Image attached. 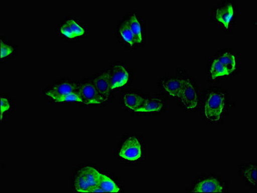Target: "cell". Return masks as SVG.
I'll list each match as a JSON object with an SVG mask.
<instances>
[{"instance_id":"6da1fadb","label":"cell","mask_w":257,"mask_h":193,"mask_svg":"<svg viewBox=\"0 0 257 193\" xmlns=\"http://www.w3.org/2000/svg\"><path fill=\"white\" fill-rule=\"evenodd\" d=\"M227 110V95L219 88H213L206 92L202 104V117L211 124H219Z\"/></svg>"},{"instance_id":"7a4b0ae2","label":"cell","mask_w":257,"mask_h":193,"mask_svg":"<svg viewBox=\"0 0 257 193\" xmlns=\"http://www.w3.org/2000/svg\"><path fill=\"white\" fill-rule=\"evenodd\" d=\"M238 58L233 52H222L213 59L208 68V74L211 79L231 76L236 71Z\"/></svg>"},{"instance_id":"3957f363","label":"cell","mask_w":257,"mask_h":193,"mask_svg":"<svg viewBox=\"0 0 257 193\" xmlns=\"http://www.w3.org/2000/svg\"><path fill=\"white\" fill-rule=\"evenodd\" d=\"M100 172L92 167L81 168L74 180L75 189L78 192H91L99 185Z\"/></svg>"},{"instance_id":"277c9868","label":"cell","mask_w":257,"mask_h":193,"mask_svg":"<svg viewBox=\"0 0 257 193\" xmlns=\"http://www.w3.org/2000/svg\"><path fill=\"white\" fill-rule=\"evenodd\" d=\"M182 107L188 113L194 112L200 106L199 94L192 79L185 78L180 99Z\"/></svg>"},{"instance_id":"5b68a950","label":"cell","mask_w":257,"mask_h":193,"mask_svg":"<svg viewBox=\"0 0 257 193\" xmlns=\"http://www.w3.org/2000/svg\"><path fill=\"white\" fill-rule=\"evenodd\" d=\"M119 155L123 160L135 162L143 156V146L142 140L136 136H131L125 140L120 147Z\"/></svg>"},{"instance_id":"8992f818","label":"cell","mask_w":257,"mask_h":193,"mask_svg":"<svg viewBox=\"0 0 257 193\" xmlns=\"http://www.w3.org/2000/svg\"><path fill=\"white\" fill-rule=\"evenodd\" d=\"M226 183L213 176H205L198 179L191 188L193 192H224L226 190Z\"/></svg>"},{"instance_id":"52a82bcc","label":"cell","mask_w":257,"mask_h":193,"mask_svg":"<svg viewBox=\"0 0 257 193\" xmlns=\"http://www.w3.org/2000/svg\"><path fill=\"white\" fill-rule=\"evenodd\" d=\"M185 78L177 76L164 77L161 79L160 88L165 94L170 99H180Z\"/></svg>"},{"instance_id":"ba28073f","label":"cell","mask_w":257,"mask_h":193,"mask_svg":"<svg viewBox=\"0 0 257 193\" xmlns=\"http://www.w3.org/2000/svg\"><path fill=\"white\" fill-rule=\"evenodd\" d=\"M236 16V6L231 3L218 6L213 13L215 20L222 25L225 29L231 28L232 23Z\"/></svg>"},{"instance_id":"9c48e42d","label":"cell","mask_w":257,"mask_h":193,"mask_svg":"<svg viewBox=\"0 0 257 193\" xmlns=\"http://www.w3.org/2000/svg\"><path fill=\"white\" fill-rule=\"evenodd\" d=\"M79 92L83 99V103L86 105H99L107 101L99 94L93 83H86L79 85Z\"/></svg>"},{"instance_id":"30bf717a","label":"cell","mask_w":257,"mask_h":193,"mask_svg":"<svg viewBox=\"0 0 257 193\" xmlns=\"http://www.w3.org/2000/svg\"><path fill=\"white\" fill-rule=\"evenodd\" d=\"M129 73L123 65H115L110 70V89L123 87L128 83Z\"/></svg>"},{"instance_id":"8fae6325","label":"cell","mask_w":257,"mask_h":193,"mask_svg":"<svg viewBox=\"0 0 257 193\" xmlns=\"http://www.w3.org/2000/svg\"><path fill=\"white\" fill-rule=\"evenodd\" d=\"M93 84L99 94L108 100L111 92L110 70L104 72L99 76L95 77L93 81Z\"/></svg>"},{"instance_id":"7c38bea8","label":"cell","mask_w":257,"mask_h":193,"mask_svg":"<svg viewBox=\"0 0 257 193\" xmlns=\"http://www.w3.org/2000/svg\"><path fill=\"white\" fill-rule=\"evenodd\" d=\"M79 85L64 82V83H61L54 86L51 90L48 91L46 95L49 98L54 100L57 97L76 92L79 90Z\"/></svg>"},{"instance_id":"4fadbf2b","label":"cell","mask_w":257,"mask_h":193,"mask_svg":"<svg viewBox=\"0 0 257 193\" xmlns=\"http://www.w3.org/2000/svg\"><path fill=\"white\" fill-rule=\"evenodd\" d=\"M240 176L245 184L249 187L256 186V165L255 163H247L240 168Z\"/></svg>"},{"instance_id":"5bb4252c","label":"cell","mask_w":257,"mask_h":193,"mask_svg":"<svg viewBox=\"0 0 257 193\" xmlns=\"http://www.w3.org/2000/svg\"><path fill=\"white\" fill-rule=\"evenodd\" d=\"M63 35L69 38H75L83 36L85 30L74 20H69L61 27Z\"/></svg>"},{"instance_id":"9a60e30c","label":"cell","mask_w":257,"mask_h":193,"mask_svg":"<svg viewBox=\"0 0 257 193\" xmlns=\"http://www.w3.org/2000/svg\"><path fill=\"white\" fill-rule=\"evenodd\" d=\"M165 101L161 99L145 100L144 103L140 109L136 110L137 113H150L161 112L165 107Z\"/></svg>"},{"instance_id":"2e32d148","label":"cell","mask_w":257,"mask_h":193,"mask_svg":"<svg viewBox=\"0 0 257 193\" xmlns=\"http://www.w3.org/2000/svg\"><path fill=\"white\" fill-rule=\"evenodd\" d=\"M145 100L140 95L133 94V93H130V94L124 95V104L126 108L136 112V110L141 108V106L144 103Z\"/></svg>"},{"instance_id":"e0dca14e","label":"cell","mask_w":257,"mask_h":193,"mask_svg":"<svg viewBox=\"0 0 257 193\" xmlns=\"http://www.w3.org/2000/svg\"><path fill=\"white\" fill-rule=\"evenodd\" d=\"M129 23L132 31L135 37L136 43L140 44L143 42V33L142 24L135 14H133L130 18Z\"/></svg>"},{"instance_id":"ac0fdd59","label":"cell","mask_w":257,"mask_h":193,"mask_svg":"<svg viewBox=\"0 0 257 193\" xmlns=\"http://www.w3.org/2000/svg\"><path fill=\"white\" fill-rule=\"evenodd\" d=\"M119 35L122 40L126 43H128V45H131V46L137 44L133 31L131 30L128 20L124 21L120 26Z\"/></svg>"},{"instance_id":"d6986e66","label":"cell","mask_w":257,"mask_h":193,"mask_svg":"<svg viewBox=\"0 0 257 193\" xmlns=\"http://www.w3.org/2000/svg\"><path fill=\"white\" fill-rule=\"evenodd\" d=\"M99 185L106 192H119V187L111 179L105 174H100Z\"/></svg>"},{"instance_id":"ffe728a7","label":"cell","mask_w":257,"mask_h":193,"mask_svg":"<svg viewBox=\"0 0 257 193\" xmlns=\"http://www.w3.org/2000/svg\"><path fill=\"white\" fill-rule=\"evenodd\" d=\"M54 101L58 102V103H61V102H79V103H83V99H82L80 94H79V90L76 92L72 93V94L63 95L57 97L54 99Z\"/></svg>"},{"instance_id":"44dd1931","label":"cell","mask_w":257,"mask_h":193,"mask_svg":"<svg viewBox=\"0 0 257 193\" xmlns=\"http://www.w3.org/2000/svg\"><path fill=\"white\" fill-rule=\"evenodd\" d=\"M14 51L13 47L10 45H6L3 41L1 42V59L6 58V57L12 54Z\"/></svg>"},{"instance_id":"7402d4cb","label":"cell","mask_w":257,"mask_h":193,"mask_svg":"<svg viewBox=\"0 0 257 193\" xmlns=\"http://www.w3.org/2000/svg\"><path fill=\"white\" fill-rule=\"evenodd\" d=\"M10 103L8 99L2 97L1 98V120L3 119L4 113L10 108Z\"/></svg>"},{"instance_id":"603a6c76","label":"cell","mask_w":257,"mask_h":193,"mask_svg":"<svg viewBox=\"0 0 257 193\" xmlns=\"http://www.w3.org/2000/svg\"><path fill=\"white\" fill-rule=\"evenodd\" d=\"M91 192H104V190L102 189V188L100 187V186L97 185L96 187H95L94 189L92 190Z\"/></svg>"}]
</instances>
